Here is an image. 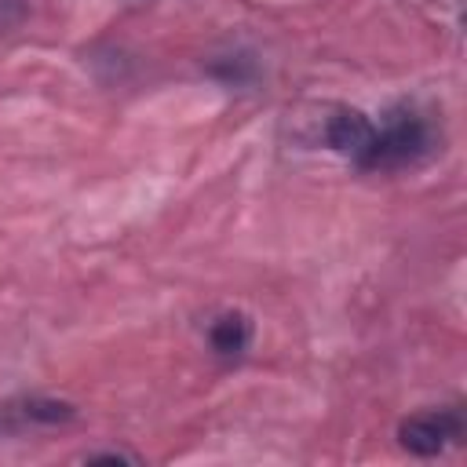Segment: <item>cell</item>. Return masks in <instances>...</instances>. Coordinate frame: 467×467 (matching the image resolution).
<instances>
[{
	"label": "cell",
	"mask_w": 467,
	"mask_h": 467,
	"mask_svg": "<svg viewBox=\"0 0 467 467\" xmlns=\"http://www.w3.org/2000/svg\"><path fill=\"white\" fill-rule=\"evenodd\" d=\"M434 150H441V135H438L431 113L420 109L416 102H394L379 117H372L368 135L350 164L368 175L405 171V168H416L427 157H434Z\"/></svg>",
	"instance_id": "6da1fadb"
},
{
	"label": "cell",
	"mask_w": 467,
	"mask_h": 467,
	"mask_svg": "<svg viewBox=\"0 0 467 467\" xmlns=\"http://www.w3.org/2000/svg\"><path fill=\"white\" fill-rule=\"evenodd\" d=\"M467 431L463 409L460 405H438V409H420L412 416H405L398 423V445L409 456L431 460L441 456L445 449H452Z\"/></svg>",
	"instance_id": "7a4b0ae2"
},
{
	"label": "cell",
	"mask_w": 467,
	"mask_h": 467,
	"mask_svg": "<svg viewBox=\"0 0 467 467\" xmlns=\"http://www.w3.org/2000/svg\"><path fill=\"white\" fill-rule=\"evenodd\" d=\"M77 420V405L51 394H18L0 401V434H26L40 427H66Z\"/></svg>",
	"instance_id": "3957f363"
},
{
	"label": "cell",
	"mask_w": 467,
	"mask_h": 467,
	"mask_svg": "<svg viewBox=\"0 0 467 467\" xmlns=\"http://www.w3.org/2000/svg\"><path fill=\"white\" fill-rule=\"evenodd\" d=\"M252 336H255V325L244 310L237 306H226L219 310L208 325H204V343L208 350L219 358V361H241L252 347Z\"/></svg>",
	"instance_id": "277c9868"
},
{
	"label": "cell",
	"mask_w": 467,
	"mask_h": 467,
	"mask_svg": "<svg viewBox=\"0 0 467 467\" xmlns=\"http://www.w3.org/2000/svg\"><path fill=\"white\" fill-rule=\"evenodd\" d=\"M208 73L215 77V80H223V84H234V88H244V84H252L255 77H259V66H255V58L252 55H223V58H212L208 62Z\"/></svg>",
	"instance_id": "5b68a950"
},
{
	"label": "cell",
	"mask_w": 467,
	"mask_h": 467,
	"mask_svg": "<svg viewBox=\"0 0 467 467\" xmlns=\"http://www.w3.org/2000/svg\"><path fill=\"white\" fill-rule=\"evenodd\" d=\"M84 463H142L135 452H128V449H95V452H84L80 456Z\"/></svg>",
	"instance_id": "8992f818"
}]
</instances>
